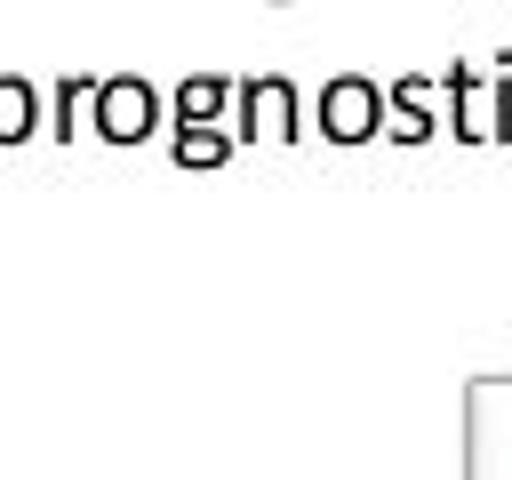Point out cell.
<instances>
[{
    "instance_id": "cell-1",
    "label": "cell",
    "mask_w": 512,
    "mask_h": 480,
    "mask_svg": "<svg viewBox=\"0 0 512 480\" xmlns=\"http://www.w3.org/2000/svg\"><path fill=\"white\" fill-rule=\"evenodd\" d=\"M136 120H144V88L128 80V88H104V128L112 136H136Z\"/></svg>"
},
{
    "instance_id": "cell-2",
    "label": "cell",
    "mask_w": 512,
    "mask_h": 480,
    "mask_svg": "<svg viewBox=\"0 0 512 480\" xmlns=\"http://www.w3.org/2000/svg\"><path fill=\"white\" fill-rule=\"evenodd\" d=\"M328 112H336V120H344V128H336V136H360V128H352V120H360V112H368V88H360V80H336V96H328Z\"/></svg>"
}]
</instances>
